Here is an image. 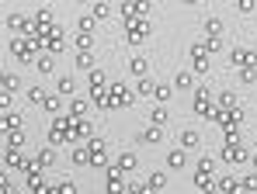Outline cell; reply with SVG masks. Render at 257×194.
<instances>
[{"label": "cell", "mask_w": 257, "mask_h": 194, "mask_svg": "<svg viewBox=\"0 0 257 194\" xmlns=\"http://www.w3.org/2000/svg\"><path fill=\"white\" fill-rule=\"evenodd\" d=\"M125 35L132 45H139V42L150 39V21L146 18H125Z\"/></svg>", "instance_id": "6da1fadb"}, {"label": "cell", "mask_w": 257, "mask_h": 194, "mask_svg": "<svg viewBox=\"0 0 257 194\" xmlns=\"http://www.w3.org/2000/svg\"><path fill=\"white\" fill-rule=\"evenodd\" d=\"M87 149H90V166H104V163H108V146H104V139H90Z\"/></svg>", "instance_id": "7a4b0ae2"}, {"label": "cell", "mask_w": 257, "mask_h": 194, "mask_svg": "<svg viewBox=\"0 0 257 194\" xmlns=\"http://www.w3.org/2000/svg\"><path fill=\"white\" fill-rule=\"evenodd\" d=\"M222 159H229V163H243L247 159V149L243 146H236V139H226V146H222Z\"/></svg>", "instance_id": "3957f363"}, {"label": "cell", "mask_w": 257, "mask_h": 194, "mask_svg": "<svg viewBox=\"0 0 257 194\" xmlns=\"http://www.w3.org/2000/svg\"><path fill=\"white\" fill-rule=\"evenodd\" d=\"M111 94H115V97H111V108H125V104L136 101V94H128L122 83H111Z\"/></svg>", "instance_id": "277c9868"}, {"label": "cell", "mask_w": 257, "mask_h": 194, "mask_svg": "<svg viewBox=\"0 0 257 194\" xmlns=\"http://www.w3.org/2000/svg\"><path fill=\"white\" fill-rule=\"evenodd\" d=\"M195 111H198V115H215L212 94H209V90H198V94H195Z\"/></svg>", "instance_id": "5b68a950"}, {"label": "cell", "mask_w": 257, "mask_h": 194, "mask_svg": "<svg viewBox=\"0 0 257 194\" xmlns=\"http://www.w3.org/2000/svg\"><path fill=\"white\" fill-rule=\"evenodd\" d=\"M233 63H236L240 70H247V66H257V52H250V49H233Z\"/></svg>", "instance_id": "8992f818"}, {"label": "cell", "mask_w": 257, "mask_h": 194, "mask_svg": "<svg viewBox=\"0 0 257 194\" xmlns=\"http://www.w3.org/2000/svg\"><path fill=\"white\" fill-rule=\"evenodd\" d=\"M191 56H195V73H205V66H209V45H191Z\"/></svg>", "instance_id": "52a82bcc"}, {"label": "cell", "mask_w": 257, "mask_h": 194, "mask_svg": "<svg viewBox=\"0 0 257 194\" xmlns=\"http://www.w3.org/2000/svg\"><path fill=\"white\" fill-rule=\"evenodd\" d=\"M160 139H164V125H157V121H150V128L139 132V142H160Z\"/></svg>", "instance_id": "ba28073f"}, {"label": "cell", "mask_w": 257, "mask_h": 194, "mask_svg": "<svg viewBox=\"0 0 257 194\" xmlns=\"http://www.w3.org/2000/svg\"><path fill=\"white\" fill-rule=\"evenodd\" d=\"M35 42V39H32ZM32 42H14V56H18V59H25V63H32V59H35V45H32Z\"/></svg>", "instance_id": "9c48e42d"}, {"label": "cell", "mask_w": 257, "mask_h": 194, "mask_svg": "<svg viewBox=\"0 0 257 194\" xmlns=\"http://www.w3.org/2000/svg\"><path fill=\"white\" fill-rule=\"evenodd\" d=\"M4 132H7V149H18L25 142V132L21 128H4Z\"/></svg>", "instance_id": "30bf717a"}, {"label": "cell", "mask_w": 257, "mask_h": 194, "mask_svg": "<svg viewBox=\"0 0 257 194\" xmlns=\"http://www.w3.org/2000/svg\"><path fill=\"white\" fill-rule=\"evenodd\" d=\"M118 170H122V166H118ZM118 170H115V166H108V187H111V191L128 187V184H122V173H118Z\"/></svg>", "instance_id": "8fae6325"}, {"label": "cell", "mask_w": 257, "mask_h": 194, "mask_svg": "<svg viewBox=\"0 0 257 194\" xmlns=\"http://www.w3.org/2000/svg\"><path fill=\"white\" fill-rule=\"evenodd\" d=\"M77 70H94V56H90V49H80V52H77Z\"/></svg>", "instance_id": "7c38bea8"}, {"label": "cell", "mask_w": 257, "mask_h": 194, "mask_svg": "<svg viewBox=\"0 0 257 194\" xmlns=\"http://www.w3.org/2000/svg\"><path fill=\"white\" fill-rule=\"evenodd\" d=\"M90 14H94V18H97V21H104V18H108V14H111V4H104V0H97V4H94V11H90Z\"/></svg>", "instance_id": "4fadbf2b"}, {"label": "cell", "mask_w": 257, "mask_h": 194, "mask_svg": "<svg viewBox=\"0 0 257 194\" xmlns=\"http://www.w3.org/2000/svg\"><path fill=\"white\" fill-rule=\"evenodd\" d=\"M164 187H167V177L164 173H153L150 184H146V191H164Z\"/></svg>", "instance_id": "5bb4252c"}, {"label": "cell", "mask_w": 257, "mask_h": 194, "mask_svg": "<svg viewBox=\"0 0 257 194\" xmlns=\"http://www.w3.org/2000/svg\"><path fill=\"white\" fill-rule=\"evenodd\" d=\"M118 166H122V170H136V166H139L136 153H122V156H118Z\"/></svg>", "instance_id": "9a60e30c"}, {"label": "cell", "mask_w": 257, "mask_h": 194, "mask_svg": "<svg viewBox=\"0 0 257 194\" xmlns=\"http://www.w3.org/2000/svg\"><path fill=\"white\" fill-rule=\"evenodd\" d=\"M128 70H132L136 77H146V73H150V63H146V59H132V66H128Z\"/></svg>", "instance_id": "2e32d148"}, {"label": "cell", "mask_w": 257, "mask_h": 194, "mask_svg": "<svg viewBox=\"0 0 257 194\" xmlns=\"http://www.w3.org/2000/svg\"><path fill=\"white\" fill-rule=\"evenodd\" d=\"M181 146H191V149H195V146H198V132L184 128V132H181Z\"/></svg>", "instance_id": "e0dca14e"}, {"label": "cell", "mask_w": 257, "mask_h": 194, "mask_svg": "<svg viewBox=\"0 0 257 194\" xmlns=\"http://www.w3.org/2000/svg\"><path fill=\"white\" fill-rule=\"evenodd\" d=\"M14 90H18V77H14V73H7V77H4V97H11Z\"/></svg>", "instance_id": "ac0fdd59"}, {"label": "cell", "mask_w": 257, "mask_h": 194, "mask_svg": "<svg viewBox=\"0 0 257 194\" xmlns=\"http://www.w3.org/2000/svg\"><path fill=\"white\" fill-rule=\"evenodd\" d=\"M150 121H157V125H167V108L160 104V108H153L150 111Z\"/></svg>", "instance_id": "d6986e66"}, {"label": "cell", "mask_w": 257, "mask_h": 194, "mask_svg": "<svg viewBox=\"0 0 257 194\" xmlns=\"http://www.w3.org/2000/svg\"><path fill=\"white\" fill-rule=\"evenodd\" d=\"M70 115H73V118H84L87 115V101H80V97H77V101L70 104Z\"/></svg>", "instance_id": "ffe728a7"}, {"label": "cell", "mask_w": 257, "mask_h": 194, "mask_svg": "<svg viewBox=\"0 0 257 194\" xmlns=\"http://www.w3.org/2000/svg\"><path fill=\"white\" fill-rule=\"evenodd\" d=\"M167 163H171L174 170H181V166L188 163V156H184V153H181V149H177V153H171V156H167Z\"/></svg>", "instance_id": "44dd1931"}, {"label": "cell", "mask_w": 257, "mask_h": 194, "mask_svg": "<svg viewBox=\"0 0 257 194\" xmlns=\"http://www.w3.org/2000/svg\"><path fill=\"white\" fill-rule=\"evenodd\" d=\"M28 101H32V104H45V90L42 87H32V90H28Z\"/></svg>", "instance_id": "7402d4cb"}, {"label": "cell", "mask_w": 257, "mask_h": 194, "mask_svg": "<svg viewBox=\"0 0 257 194\" xmlns=\"http://www.w3.org/2000/svg\"><path fill=\"white\" fill-rule=\"evenodd\" d=\"M153 97H157V101H160V104H164V101H167V97H171V87H167V83H160V87H157V90H153Z\"/></svg>", "instance_id": "603a6c76"}, {"label": "cell", "mask_w": 257, "mask_h": 194, "mask_svg": "<svg viewBox=\"0 0 257 194\" xmlns=\"http://www.w3.org/2000/svg\"><path fill=\"white\" fill-rule=\"evenodd\" d=\"M49 163H56V153L52 149H42L39 153V166H49Z\"/></svg>", "instance_id": "cb8c5ba5"}, {"label": "cell", "mask_w": 257, "mask_h": 194, "mask_svg": "<svg viewBox=\"0 0 257 194\" xmlns=\"http://www.w3.org/2000/svg\"><path fill=\"white\" fill-rule=\"evenodd\" d=\"M35 66H39V73H52V59H49V56L35 59Z\"/></svg>", "instance_id": "d4e9b609"}, {"label": "cell", "mask_w": 257, "mask_h": 194, "mask_svg": "<svg viewBox=\"0 0 257 194\" xmlns=\"http://www.w3.org/2000/svg\"><path fill=\"white\" fill-rule=\"evenodd\" d=\"M77 45H80V49H90V45H94L90 32H80V35H77Z\"/></svg>", "instance_id": "484cf974"}, {"label": "cell", "mask_w": 257, "mask_h": 194, "mask_svg": "<svg viewBox=\"0 0 257 194\" xmlns=\"http://www.w3.org/2000/svg\"><path fill=\"white\" fill-rule=\"evenodd\" d=\"M4 128H21V118L18 115H4Z\"/></svg>", "instance_id": "4316f807"}, {"label": "cell", "mask_w": 257, "mask_h": 194, "mask_svg": "<svg viewBox=\"0 0 257 194\" xmlns=\"http://www.w3.org/2000/svg\"><path fill=\"white\" fill-rule=\"evenodd\" d=\"M240 80H243V83H254V80H257L254 66H247V70H240Z\"/></svg>", "instance_id": "83f0119b"}, {"label": "cell", "mask_w": 257, "mask_h": 194, "mask_svg": "<svg viewBox=\"0 0 257 194\" xmlns=\"http://www.w3.org/2000/svg\"><path fill=\"white\" fill-rule=\"evenodd\" d=\"M59 94H73V80H70V77L59 80Z\"/></svg>", "instance_id": "f1b7e54d"}, {"label": "cell", "mask_w": 257, "mask_h": 194, "mask_svg": "<svg viewBox=\"0 0 257 194\" xmlns=\"http://www.w3.org/2000/svg\"><path fill=\"white\" fill-rule=\"evenodd\" d=\"M257 187V177H243V180H240V191H254Z\"/></svg>", "instance_id": "f546056e"}, {"label": "cell", "mask_w": 257, "mask_h": 194, "mask_svg": "<svg viewBox=\"0 0 257 194\" xmlns=\"http://www.w3.org/2000/svg\"><path fill=\"white\" fill-rule=\"evenodd\" d=\"M236 7H240V14H250L254 11V0H236Z\"/></svg>", "instance_id": "4dcf8cb0"}, {"label": "cell", "mask_w": 257, "mask_h": 194, "mask_svg": "<svg viewBox=\"0 0 257 194\" xmlns=\"http://www.w3.org/2000/svg\"><path fill=\"white\" fill-rule=\"evenodd\" d=\"M45 111H52V115H56V111H59V101H56V97H45V104H42Z\"/></svg>", "instance_id": "1f68e13d"}, {"label": "cell", "mask_w": 257, "mask_h": 194, "mask_svg": "<svg viewBox=\"0 0 257 194\" xmlns=\"http://www.w3.org/2000/svg\"><path fill=\"white\" fill-rule=\"evenodd\" d=\"M177 87H191V73H177Z\"/></svg>", "instance_id": "d6a6232c"}, {"label": "cell", "mask_w": 257, "mask_h": 194, "mask_svg": "<svg viewBox=\"0 0 257 194\" xmlns=\"http://www.w3.org/2000/svg\"><path fill=\"white\" fill-rule=\"evenodd\" d=\"M153 90H157V87H153L150 80H143V83H139V94H153Z\"/></svg>", "instance_id": "836d02e7"}, {"label": "cell", "mask_w": 257, "mask_h": 194, "mask_svg": "<svg viewBox=\"0 0 257 194\" xmlns=\"http://www.w3.org/2000/svg\"><path fill=\"white\" fill-rule=\"evenodd\" d=\"M254 146H257V139H254Z\"/></svg>", "instance_id": "e575fe53"}]
</instances>
